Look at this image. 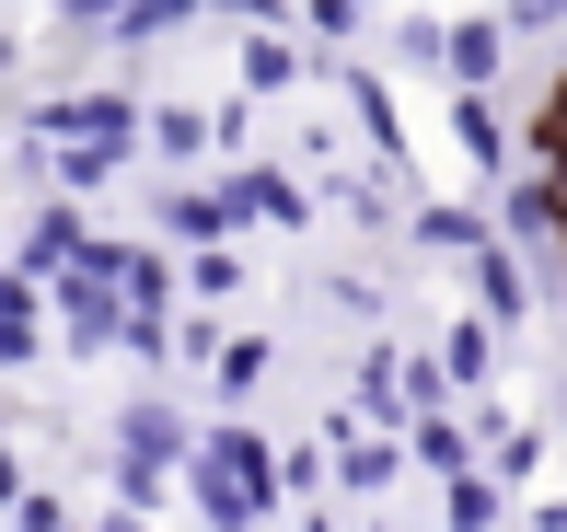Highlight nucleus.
Listing matches in <instances>:
<instances>
[{"mask_svg": "<svg viewBox=\"0 0 567 532\" xmlns=\"http://www.w3.org/2000/svg\"><path fill=\"white\" fill-rule=\"evenodd\" d=\"M116 324H127V301H116V278L93 267V243H82V255L47 278V336H59L70 359H105V347H116Z\"/></svg>", "mask_w": 567, "mask_h": 532, "instance_id": "obj_1", "label": "nucleus"}, {"mask_svg": "<svg viewBox=\"0 0 567 532\" xmlns=\"http://www.w3.org/2000/svg\"><path fill=\"white\" fill-rule=\"evenodd\" d=\"M151 243H186V255H209V243H231V220H220V197H209V174H186V186H151Z\"/></svg>", "mask_w": 567, "mask_h": 532, "instance_id": "obj_7", "label": "nucleus"}, {"mask_svg": "<svg viewBox=\"0 0 567 532\" xmlns=\"http://www.w3.org/2000/svg\"><path fill=\"white\" fill-rule=\"evenodd\" d=\"M116 23H127V0H47V35L59 46H116Z\"/></svg>", "mask_w": 567, "mask_h": 532, "instance_id": "obj_23", "label": "nucleus"}, {"mask_svg": "<svg viewBox=\"0 0 567 532\" xmlns=\"http://www.w3.org/2000/svg\"><path fill=\"white\" fill-rule=\"evenodd\" d=\"M82 243H93V220L70 209V197H47V209L23 220V255H12V267H23V278H59L70 255H82Z\"/></svg>", "mask_w": 567, "mask_h": 532, "instance_id": "obj_16", "label": "nucleus"}, {"mask_svg": "<svg viewBox=\"0 0 567 532\" xmlns=\"http://www.w3.org/2000/svg\"><path fill=\"white\" fill-rule=\"evenodd\" d=\"M278 371V347L267 336H220V359H209V383H220V405H255V383Z\"/></svg>", "mask_w": 567, "mask_h": 532, "instance_id": "obj_22", "label": "nucleus"}, {"mask_svg": "<svg viewBox=\"0 0 567 532\" xmlns=\"http://www.w3.org/2000/svg\"><path fill=\"white\" fill-rule=\"evenodd\" d=\"M441 116H452V150L486 174V186H509V163H522V139H509V116L486 105V93H441Z\"/></svg>", "mask_w": 567, "mask_h": 532, "instance_id": "obj_8", "label": "nucleus"}, {"mask_svg": "<svg viewBox=\"0 0 567 532\" xmlns=\"http://www.w3.org/2000/svg\"><path fill=\"white\" fill-rule=\"evenodd\" d=\"M255 139V105H244V93H220V105H209V150H244Z\"/></svg>", "mask_w": 567, "mask_h": 532, "instance_id": "obj_32", "label": "nucleus"}, {"mask_svg": "<svg viewBox=\"0 0 567 532\" xmlns=\"http://www.w3.org/2000/svg\"><path fill=\"white\" fill-rule=\"evenodd\" d=\"M498 521H509V498L486 487V474H452L441 487V532H498Z\"/></svg>", "mask_w": 567, "mask_h": 532, "instance_id": "obj_24", "label": "nucleus"}, {"mask_svg": "<svg viewBox=\"0 0 567 532\" xmlns=\"http://www.w3.org/2000/svg\"><path fill=\"white\" fill-rule=\"evenodd\" d=\"M405 474H475V428H463V405H441V417H417L405 428Z\"/></svg>", "mask_w": 567, "mask_h": 532, "instance_id": "obj_17", "label": "nucleus"}, {"mask_svg": "<svg viewBox=\"0 0 567 532\" xmlns=\"http://www.w3.org/2000/svg\"><path fill=\"white\" fill-rule=\"evenodd\" d=\"M116 451H127V463H163V474H186L197 428H186V405H174V394H127V405H116Z\"/></svg>", "mask_w": 567, "mask_h": 532, "instance_id": "obj_5", "label": "nucleus"}, {"mask_svg": "<svg viewBox=\"0 0 567 532\" xmlns=\"http://www.w3.org/2000/svg\"><path fill=\"white\" fill-rule=\"evenodd\" d=\"M47 278H23V267H0V371H35L47 359Z\"/></svg>", "mask_w": 567, "mask_h": 532, "instance_id": "obj_9", "label": "nucleus"}, {"mask_svg": "<svg viewBox=\"0 0 567 532\" xmlns=\"http://www.w3.org/2000/svg\"><path fill=\"white\" fill-rule=\"evenodd\" d=\"M116 347H127V359H174V313H127Z\"/></svg>", "mask_w": 567, "mask_h": 532, "instance_id": "obj_29", "label": "nucleus"}, {"mask_svg": "<svg viewBox=\"0 0 567 532\" xmlns=\"http://www.w3.org/2000/svg\"><path fill=\"white\" fill-rule=\"evenodd\" d=\"M174 290L197 301V313H220V301H244V243H209V255L174 267Z\"/></svg>", "mask_w": 567, "mask_h": 532, "instance_id": "obj_20", "label": "nucleus"}, {"mask_svg": "<svg viewBox=\"0 0 567 532\" xmlns=\"http://www.w3.org/2000/svg\"><path fill=\"white\" fill-rule=\"evenodd\" d=\"M498 70H509L498 12H452V70H441V93H498Z\"/></svg>", "mask_w": 567, "mask_h": 532, "instance_id": "obj_12", "label": "nucleus"}, {"mask_svg": "<svg viewBox=\"0 0 567 532\" xmlns=\"http://www.w3.org/2000/svg\"><path fill=\"white\" fill-rule=\"evenodd\" d=\"M429 359L452 371V394H486V383H498V324L452 313V324H441V347H429Z\"/></svg>", "mask_w": 567, "mask_h": 532, "instance_id": "obj_18", "label": "nucleus"}, {"mask_svg": "<svg viewBox=\"0 0 567 532\" xmlns=\"http://www.w3.org/2000/svg\"><path fill=\"white\" fill-rule=\"evenodd\" d=\"M301 532H337V521H324V510H313V521H301Z\"/></svg>", "mask_w": 567, "mask_h": 532, "instance_id": "obj_37", "label": "nucleus"}, {"mask_svg": "<svg viewBox=\"0 0 567 532\" xmlns=\"http://www.w3.org/2000/svg\"><path fill=\"white\" fill-rule=\"evenodd\" d=\"M394 70H417V82H441L452 70V12H417V0H394Z\"/></svg>", "mask_w": 567, "mask_h": 532, "instance_id": "obj_19", "label": "nucleus"}, {"mask_svg": "<svg viewBox=\"0 0 567 532\" xmlns=\"http://www.w3.org/2000/svg\"><path fill=\"white\" fill-rule=\"evenodd\" d=\"M533 532H567V487H556V498H533Z\"/></svg>", "mask_w": 567, "mask_h": 532, "instance_id": "obj_34", "label": "nucleus"}, {"mask_svg": "<svg viewBox=\"0 0 567 532\" xmlns=\"http://www.w3.org/2000/svg\"><path fill=\"white\" fill-rule=\"evenodd\" d=\"M324 209L359 220V232H405V209H417V174H394V163H348V174H324Z\"/></svg>", "mask_w": 567, "mask_h": 532, "instance_id": "obj_3", "label": "nucleus"}, {"mask_svg": "<svg viewBox=\"0 0 567 532\" xmlns=\"http://www.w3.org/2000/svg\"><path fill=\"white\" fill-rule=\"evenodd\" d=\"M186 23H209V0H127L116 46H163V35H186Z\"/></svg>", "mask_w": 567, "mask_h": 532, "instance_id": "obj_25", "label": "nucleus"}, {"mask_svg": "<svg viewBox=\"0 0 567 532\" xmlns=\"http://www.w3.org/2000/svg\"><path fill=\"white\" fill-rule=\"evenodd\" d=\"M140 150H151V163H174V186H186V174L209 163V105H151V116H140Z\"/></svg>", "mask_w": 567, "mask_h": 532, "instance_id": "obj_15", "label": "nucleus"}, {"mask_svg": "<svg viewBox=\"0 0 567 532\" xmlns=\"http://www.w3.org/2000/svg\"><path fill=\"white\" fill-rule=\"evenodd\" d=\"M12 532H82V521H70V498H47V487H23V510H12Z\"/></svg>", "mask_w": 567, "mask_h": 532, "instance_id": "obj_31", "label": "nucleus"}, {"mask_svg": "<svg viewBox=\"0 0 567 532\" xmlns=\"http://www.w3.org/2000/svg\"><path fill=\"white\" fill-rule=\"evenodd\" d=\"M313 82V46L301 35H244L231 46V93H301Z\"/></svg>", "mask_w": 567, "mask_h": 532, "instance_id": "obj_13", "label": "nucleus"}, {"mask_svg": "<svg viewBox=\"0 0 567 532\" xmlns=\"http://www.w3.org/2000/svg\"><path fill=\"white\" fill-rule=\"evenodd\" d=\"M313 209H324V197L301 186V174H278V163H255V220H267V232H313Z\"/></svg>", "mask_w": 567, "mask_h": 532, "instance_id": "obj_21", "label": "nucleus"}, {"mask_svg": "<svg viewBox=\"0 0 567 532\" xmlns=\"http://www.w3.org/2000/svg\"><path fill=\"white\" fill-rule=\"evenodd\" d=\"M359 12H394V0H359Z\"/></svg>", "mask_w": 567, "mask_h": 532, "instance_id": "obj_39", "label": "nucleus"}, {"mask_svg": "<svg viewBox=\"0 0 567 532\" xmlns=\"http://www.w3.org/2000/svg\"><path fill=\"white\" fill-rule=\"evenodd\" d=\"M556 82H567V35H556Z\"/></svg>", "mask_w": 567, "mask_h": 532, "instance_id": "obj_38", "label": "nucleus"}, {"mask_svg": "<svg viewBox=\"0 0 567 532\" xmlns=\"http://www.w3.org/2000/svg\"><path fill=\"white\" fill-rule=\"evenodd\" d=\"M93 532H163V521H140V510H105V521H93Z\"/></svg>", "mask_w": 567, "mask_h": 532, "instance_id": "obj_36", "label": "nucleus"}, {"mask_svg": "<svg viewBox=\"0 0 567 532\" xmlns=\"http://www.w3.org/2000/svg\"><path fill=\"white\" fill-rule=\"evenodd\" d=\"M324 487L337 498H394L405 487V440H382V428H359L337 405V417H324Z\"/></svg>", "mask_w": 567, "mask_h": 532, "instance_id": "obj_2", "label": "nucleus"}, {"mask_svg": "<svg viewBox=\"0 0 567 532\" xmlns=\"http://www.w3.org/2000/svg\"><path fill=\"white\" fill-rule=\"evenodd\" d=\"M545 428H556V451H567V371H556V394H545Z\"/></svg>", "mask_w": 567, "mask_h": 532, "instance_id": "obj_35", "label": "nucleus"}, {"mask_svg": "<svg viewBox=\"0 0 567 532\" xmlns=\"http://www.w3.org/2000/svg\"><path fill=\"white\" fill-rule=\"evenodd\" d=\"M486 232H498V220H486V209H463V197H417V209H405V243H417V255H475V243Z\"/></svg>", "mask_w": 567, "mask_h": 532, "instance_id": "obj_14", "label": "nucleus"}, {"mask_svg": "<svg viewBox=\"0 0 567 532\" xmlns=\"http://www.w3.org/2000/svg\"><path fill=\"white\" fill-rule=\"evenodd\" d=\"M463 278H475V324H498V336H509V324H522V313H533V301H545V278H533L522 255H509V243H498V232H486V243H475V255H463Z\"/></svg>", "mask_w": 567, "mask_h": 532, "instance_id": "obj_6", "label": "nucleus"}, {"mask_svg": "<svg viewBox=\"0 0 567 532\" xmlns=\"http://www.w3.org/2000/svg\"><path fill=\"white\" fill-rule=\"evenodd\" d=\"M197 463H220L231 487L255 498V510H290V498H278V440H267V428H244V417H220V428H197Z\"/></svg>", "mask_w": 567, "mask_h": 532, "instance_id": "obj_4", "label": "nucleus"}, {"mask_svg": "<svg viewBox=\"0 0 567 532\" xmlns=\"http://www.w3.org/2000/svg\"><path fill=\"white\" fill-rule=\"evenodd\" d=\"M324 301H337V313H359V324H382V278H359V267L324 278Z\"/></svg>", "mask_w": 567, "mask_h": 532, "instance_id": "obj_30", "label": "nucleus"}, {"mask_svg": "<svg viewBox=\"0 0 567 532\" xmlns=\"http://www.w3.org/2000/svg\"><path fill=\"white\" fill-rule=\"evenodd\" d=\"M105 487H116V510H140V521H151V510L174 498V474H163V463H127V451H105Z\"/></svg>", "mask_w": 567, "mask_h": 532, "instance_id": "obj_26", "label": "nucleus"}, {"mask_svg": "<svg viewBox=\"0 0 567 532\" xmlns=\"http://www.w3.org/2000/svg\"><path fill=\"white\" fill-rule=\"evenodd\" d=\"M0 440H12V417H0Z\"/></svg>", "mask_w": 567, "mask_h": 532, "instance_id": "obj_40", "label": "nucleus"}, {"mask_svg": "<svg viewBox=\"0 0 567 532\" xmlns=\"http://www.w3.org/2000/svg\"><path fill=\"white\" fill-rule=\"evenodd\" d=\"M498 35L522 46V35H567V0H498Z\"/></svg>", "mask_w": 567, "mask_h": 532, "instance_id": "obj_28", "label": "nucleus"}, {"mask_svg": "<svg viewBox=\"0 0 567 532\" xmlns=\"http://www.w3.org/2000/svg\"><path fill=\"white\" fill-rule=\"evenodd\" d=\"M359 23H371L359 0H301V46H313V59H337V46L359 35Z\"/></svg>", "mask_w": 567, "mask_h": 532, "instance_id": "obj_27", "label": "nucleus"}, {"mask_svg": "<svg viewBox=\"0 0 567 532\" xmlns=\"http://www.w3.org/2000/svg\"><path fill=\"white\" fill-rule=\"evenodd\" d=\"M405 371H417V347H371V359H359L348 417H359V428H382V440H405V417H417V405H405Z\"/></svg>", "mask_w": 567, "mask_h": 532, "instance_id": "obj_10", "label": "nucleus"}, {"mask_svg": "<svg viewBox=\"0 0 567 532\" xmlns=\"http://www.w3.org/2000/svg\"><path fill=\"white\" fill-rule=\"evenodd\" d=\"M93 267L116 278L127 313H174V255H163V243H105V232H93Z\"/></svg>", "mask_w": 567, "mask_h": 532, "instance_id": "obj_11", "label": "nucleus"}, {"mask_svg": "<svg viewBox=\"0 0 567 532\" xmlns=\"http://www.w3.org/2000/svg\"><path fill=\"white\" fill-rule=\"evenodd\" d=\"M0 510H23V451L0 440Z\"/></svg>", "mask_w": 567, "mask_h": 532, "instance_id": "obj_33", "label": "nucleus"}]
</instances>
